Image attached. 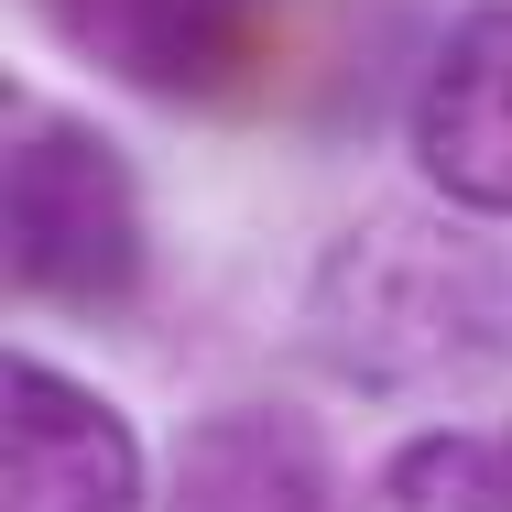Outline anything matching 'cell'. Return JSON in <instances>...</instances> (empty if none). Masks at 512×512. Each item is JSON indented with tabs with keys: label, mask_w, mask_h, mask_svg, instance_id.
I'll return each mask as SVG.
<instances>
[{
	"label": "cell",
	"mask_w": 512,
	"mask_h": 512,
	"mask_svg": "<svg viewBox=\"0 0 512 512\" xmlns=\"http://www.w3.org/2000/svg\"><path fill=\"white\" fill-rule=\"evenodd\" d=\"M0 512H142V436L55 360L0 382Z\"/></svg>",
	"instance_id": "277c9868"
},
{
	"label": "cell",
	"mask_w": 512,
	"mask_h": 512,
	"mask_svg": "<svg viewBox=\"0 0 512 512\" xmlns=\"http://www.w3.org/2000/svg\"><path fill=\"white\" fill-rule=\"evenodd\" d=\"M360 512H512V469H502V447L436 425V436H414V447L382 458V480H371Z\"/></svg>",
	"instance_id": "52a82bcc"
},
{
	"label": "cell",
	"mask_w": 512,
	"mask_h": 512,
	"mask_svg": "<svg viewBox=\"0 0 512 512\" xmlns=\"http://www.w3.org/2000/svg\"><path fill=\"white\" fill-rule=\"evenodd\" d=\"M66 55H88L131 99L240 109L273 99L306 55V0H33Z\"/></svg>",
	"instance_id": "3957f363"
},
{
	"label": "cell",
	"mask_w": 512,
	"mask_h": 512,
	"mask_svg": "<svg viewBox=\"0 0 512 512\" xmlns=\"http://www.w3.org/2000/svg\"><path fill=\"white\" fill-rule=\"evenodd\" d=\"M0 207H11V295L22 306L109 316L142 295V186L99 120L55 99H11L0 131Z\"/></svg>",
	"instance_id": "7a4b0ae2"
},
{
	"label": "cell",
	"mask_w": 512,
	"mask_h": 512,
	"mask_svg": "<svg viewBox=\"0 0 512 512\" xmlns=\"http://www.w3.org/2000/svg\"><path fill=\"white\" fill-rule=\"evenodd\" d=\"M502 469H512V447H502Z\"/></svg>",
	"instance_id": "ba28073f"
},
{
	"label": "cell",
	"mask_w": 512,
	"mask_h": 512,
	"mask_svg": "<svg viewBox=\"0 0 512 512\" xmlns=\"http://www.w3.org/2000/svg\"><path fill=\"white\" fill-rule=\"evenodd\" d=\"M164 512H360L338 480V447L295 404H218L175 447V502Z\"/></svg>",
	"instance_id": "8992f818"
},
{
	"label": "cell",
	"mask_w": 512,
	"mask_h": 512,
	"mask_svg": "<svg viewBox=\"0 0 512 512\" xmlns=\"http://www.w3.org/2000/svg\"><path fill=\"white\" fill-rule=\"evenodd\" d=\"M306 349L349 393H469L512 371V240L469 207H371L306 273Z\"/></svg>",
	"instance_id": "6da1fadb"
},
{
	"label": "cell",
	"mask_w": 512,
	"mask_h": 512,
	"mask_svg": "<svg viewBox=\"0 0 512 512\" xmlns=\"http://www.w3.org/2000/svg\"><path fill=\"white\" fill-rule=\"evenodd\" d=\"M404 142L436 186V207L512 218V0H469L447 22V44L414 77Z\"/></svg>",
	"instance_id": "5b68a950"
}]
</instances>
